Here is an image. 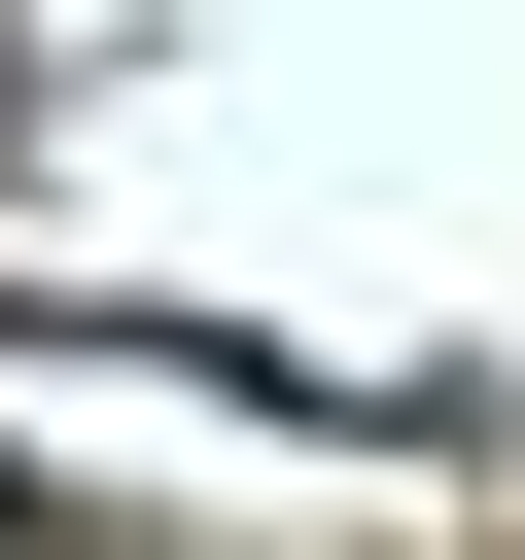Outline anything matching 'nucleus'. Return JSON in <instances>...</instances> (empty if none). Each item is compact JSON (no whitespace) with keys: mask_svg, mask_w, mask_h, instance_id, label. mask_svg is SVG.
I'll list each match as a JSON object with an SVG mask.
<instances>
[{"mask_svg":"<svg viewBox=\"0 0 525 560\" xmlns=\"http://www.w3.org/2000/svg\"><path fill=\"white\" fill-rule=\"evenodd\" d=\"M0 525H35V455H0Z\"/></svg>","mask_w":525,"mask_h":560,"instance_id":"f257e3e1","label":"nucleus"}]
</instances>
